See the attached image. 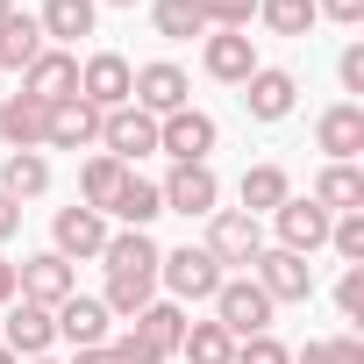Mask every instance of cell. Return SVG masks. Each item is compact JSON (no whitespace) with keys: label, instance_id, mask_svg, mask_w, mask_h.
Masks as SVG:
<instances>
[{"label":"cell","instance_id":"obj_1","mask_svg":"<svg viewBox=\"0 0 364 364\" xmlns=\"http://www.w3.org/2000/svg\"><path fill=\"white\" fill-rule=\"evenodd\" d=\"M229 272L208 257V243H186V250H164L157 257V286H171V300H215Z\"/></svg>","mask_w":364,"mask_h":364},{"label":"cell","instance_id":"obj_17","mask_svg":"<svg viewBox=\"0 0 364 364\" xmlns=\"http://www.w3.org/2000/svg\"><path fill=\"white\" fill-rule=\"evenodd\" d=\"M314 143L328 150V164H357V150H364V107H357V100H336V107L314 122Z\"/></svg>","mask_w":364,"mask_h":364},{"label":"cell","instance_id":"obj_20","mask_svg":"<svg viewBox=\"0 0 364 364\" xmlns=\"http://www.w3.org/2000/svg\"><path fill=\"white\" fill-rule=\"evenodd\" d=\"M43 129H50V107L43 100H29V93L0 100V136H8V150H43Z\"/></svg>","mask_w":364,"mask_h":364},{"label":"cell","instance_id":"obj_33","mask_svg":"<svg viewBox=\"0 0 364 364\" xmlns=\"http://www.w3.org/2000/svg\"><path fill=\"white\" fill-rule=\"evenodd\" d=\"M257 15H264V29L272 36H307L321 15H314V0H257Z\"/></svg>","mask_w":364,"mask_h":364},{"label":"cell","instance_id":"obj_47","mask_svg":"<svg viewBox=\"0 0 364 364\" xmlns=\"http://www.w3.org/2000/svg\"><path fill=\"white\" fill-rule=\"evenodd\" d=\"M107 8H136V0H107Z\"/></svg>","mask_w":364,"mask_h":364},{"label":"cell","instance_id":"obj_2","mask_svg":"<svg viewBox=\"0 0 364 364\" xmlns=\"http://www.w3.org/2000/svg\"><path fill=\"white\" fill-rule=\"evenodd\" d=\"M215 321L243 343V336H272V300L257 279H222L215 286Z\"/></svg>","mask_w":364,"mask_h":364},{"label":"cell","instance_id":"obj_44","mask_svg":"<svg viewBox=\"0 0 364 364\" xmlns=\"http://www.w3.org/2000/svg\"><path fill=\"white\" fill-rule=\"evenodd\" d=\"M72 364H114V357H107V343H100V350H79Z\"/></svg>","mask_w":364,"mask_h":364},{"label":"cell","instance_id":"obj_24","mask_svg":"<svg viewBox=\"0 0 364 364\" xmlns=\"http://www.w3.org/2000/svg\"><path fill=\"white\" fill-rule=\"evenodd\" d=\"M321 215H357L364 208V171L357 164H328L321 178H314V193H307Z\"/></svg>","mask_w":364,"mask_h":364},{"label":"cell","instance_id":"obj_30","mask_svg":"<svg viewBox=\"0 0 364 364\" xmlns=\"http://www.w3.org/2000/svg\"><path fill=\"white\" fill-rule=\"evenodd\" d=\"M150 300H157V279H150V272H107V300H100L107 314L136 321V314H143Z\"/></svg>","mask_w":364,"mask_h":364},{"label":"cell","instance_id":"obj_6","mask_svg":"<svg viewBox=\"0 0 364 364\" xmlns=\"http://www.w3.org/2000/svg\"><path fill=\"white\" fill-rule=\"evenodd\" d=\"M129 86H136V72H129V58H114V50H93V58L79 65V100H93L100 114L129 107Z\"/></svg>","mask_w":364,"mask_h":364},{"label":"cell","instance_id":"obj_14","mask_svg":"<svg viewBox=\"0 0 364 364\" xmlns=\"http://www.w3.org/2000/svg\"><path fill=\"white\" fill-rule=\"evenodd\" d=\"M50 321H58V336H65L72 350H100V343H107V321H114V314H107V307H100L93 293H72V300H58V307H50Z\"/></svg>","mask_w":364,"mask_h":364},{"label":"cell","instance_id":"obj_26","mask_svg":"<svg viewBox=\"0 0 364 364\" xmlns=\"http://www.w3.org/2000/svg\"><path fill=\"white\" fill-rule=\"evenodd\" d=\"M107 215H114L122 229H150V222L164 215V193L150 186V178H136V171H129V178H122V193L107 200Z\"/></svg>","mask_w":364,"mask_h":364},{"label":"cell","instance_id":"obj_11","mask_svg":"<svg viewBox=\"0 0 364 364\" xmlns=\"http://www.w3.org/2000/svg\"><path fill=\"white\" fill-rule=\"evenodd\" d=\"M293 93H300V79L279 72V65H257V72L243 79V107H250V122H286V114H293Z\"/></svg>","mask_w":364,"mask_h":364},{"label":"cell","instance_id":"obj_32","mask_svg":"<svg viewBox=\"0 0 364 364\" xmlns=\"http://www.w3.org/2000/svg\"><path fill=\"white\" fill-rule=\"evenodd\" d=\"M150 22H157V36H171V43H186V36H208V15H200V0H157V8H150Z\"/></svg>","mask_w":364,"mask_h":364},{"label":"cell","instance_id":"obj_28","mask_svg":"<svg viewBox=\"0 0 364 364\" xmlns=\"http://www.w3.org/2000/svg\"><path fill=\"white\" fill-rule=\"evenodd\" d=\"M236 193H243V215H279V208L293 200V186H286V171H279V164H250Z\"/></svg>","mask_w":364,"mask_h":364},{"label":"cell","instance_id":"obj_43","mask_svg":"<svg viewBox=\"0 0 364 364\" xmlns=\"http://www.w3.org/2000/svg\"><path fill=\"white\" fill-rule=\"evenodd\" d=\"M8 300H15V264L0 257V307H8Z\"/></svg>","mask_w":364,"mask_h":364},{"label":"cell","instance_id":"obj_42","mask_svg":"<svg viewBox=\"0 0 364 364\" xmlns=\"http://www.w3.org/2000/svg\"><path fill=\"white\" fill-rule=\"evenodd\" d=\"M15 229H22V200H8V193H0V243H8Z\"/></svg>","mask_w":364,"mask_h":364},{"label":"cell","instance_id":"obj_39","mask_svg":"<svg viewBox=\"0 0 364 364\" xmlns=\"http://www.w3.org/2000/svg\"><path fill=\"white\" fill-rule=\"evenodd\" d=\"M107 357H114V364H164V357H157L150 343H136V336H114V343H107Z\"/></svg>","mask_w":364,"mask_h":364},{"label":"cell","instance_id":"obj_40","mask_svg":"<svg viewBox=\"0 0 364 364\" xmlns=\"http://www.w3.org/2000/svg\"><path fill=\"white\" fill-rule=\"evenodd\" d=\"M336 72H343V93H364V43H350L336 58Z\"/></svg>","mask_w":364,"mask_h":364},{"label":"cell","instance_id":"obj_23","mask_svg":"<svg viewBox=\"0 0 364 364\" xmlns=\"http://www.w3.org/2000/svg\"><path fill=\"white\" fill-rule=\"evenodd\" d=\"M93 15H100V0H43L36 29H43V43H79V36H93Z\"/></svg>","mask_w":364,"mask_h":364},{"label":"cell","instance_id":"obj_29","mask_svg":"<svg viewBox=\"0 0 364 364\" xmlns=\"http://www.w3.org/2000/svg\"><path fill=\"white\" fill-rule=\"evenodd\" d=\"M178 357H186V364H229V357H236V336H229L222 321H186Z\"/></svg>","mask_w":364,"mask_h":364},{"label":"cell","instance_id":"obj_45","mask_svg":"<svg viewBox=\"0 0 364 364\" xmlns=\"http://www.w3.org/2000/svg\"><path fill=\"white\" fill-rule=\"evenodd\" d=\"M0 364H22V357H15V350H8V343H0Z\"/></svg>","mask_w":364,"mask_h":364},{"label":"cell","instance_id":"obj_21","mask_svg":"<svg viewBox=\"0 0 364 364\" xmlns=\"http://www.w3.org/2000/svg\"><path fill=\"white\" fill-rule=\"evenodd\" d=\"M50 43H43V29H36V15H22V8H8V22H0V72H29L36 58H43Z\"/></svg>","mask_w":364,"mask_h":364},{"label":"cell","instance_id":"obj_48","mask_svg":"<svg viewBox=\"0 0 364 364\" xmlns=\"http://www.w3.org/2000/svg\"><path fill=\"white\" fill-rule=\"evenodd\" d=\"M22 364H50V357H22Z\"/></svg>","mask_w":364,"mask_h":364},{"label":"cell","instance_id":"obj_16","mask_svg":"<svg viewBox=\"0 0 364 364\" xmlns=\"http://www.w3.org/2000/svg\"><path fill=\"white\" fill-rule=\"evenodd\" d=\"M22 93H29V100H43V107L72 100V93H79V58H72V50H43V58L22 72Z\"/></svg>","mask_w":364,"mask_h":364},{"label":"cell","instance_id":"obj_35","mask_svg":"<svg viewBox=\"0 0 364 364\" xmlns=\"http://www.w3.org/2000/svg\"><path fill=\"white\" fill-rule=\"evenodd\" d=\"M293 364H364V343H357V336H336V343H307Z\"/></svg>","mask_w":364,"mask_h":364},{"label":"cell","instance_id":"obj_10","mask_svg":"<svg viewBox=\"0 0 364 364\" xmlns=\"http://www.w3.org/2000/svg\"><path fill=\"white\" fill-rule=\"evenodd\" d=\"M157 193H164V215H193V222H208L215 200H222V186H215V171H208V164H178Z\"/></svg>","mask_w":364,"mask_h":364},{"label":"cell","instance_id":"obj_37","mask_svg":"<svg viewBox=\"0 0 364 364\" xmlns=\"http://www.w3.org/2000/svg\"><path fill=\"white\" fill-rule=\"evenodd\" d=\"M200 15H208V29H250L257 0H200Z\"/></svg>","mask_w":364,"mask_h":364},{"label":"cell","instance_id":"obj_5","mask_svg":"<svg viewBox=\"0 0 364 364\" xmlns=\"http://www.w3.org/2000/svg\"><path fill=\"white\" fill-rule=\"evenodd\" d=\"M72 293H79V272H72L58 250H43V257H22V264H15V300L58 307V300H72Z\"/></svg>","mask_w":364,"mask_h":364},{"label":"cell","instance_id":"obj_22","mask_svg":"<svg viewBox=\"0 0 364 364\" xmlns=\"http://www.w3.org/2000/svg\"><path fill=\"white\" fill-rule=\"evenodd\" d=\"M136 343H150L157 357H178V336H186V307L178 300H150L143 314H136V328H129Z\"/></svg>","mask_w":364,"mask_h":364},{"label":"cell","instance_id":"obj_25","mask_svg":"<svg viewBox=\"0 0 364 364\" xmlns=\"http://www.w3.org/2000/svg\"><path fill=\"white\" fill-rule=\"evenodd\" d=\"M157 243H150V229H107V250H100V264L107 272H150L157 279Z\"/></svg>","mask_w":364,"mask_h":364},{"label":"cell","instance_id":"obj_27","mask_svg":"<svg viewBox=\"0 0 364 364\" xmlns=\"http://www.w3.org/2000/svg\"><path fill=\"white\" fill-rule=\"evenodd\" d=\"M50 186V157L43 150H8V164H0V193L8 200H36Z\"/></svg>","mask_w":364,"mask_h":364},{"label":"cell","instance_id":"obj_13","mask_svg":"<svg viewBox=\"0 0 364 364\" xmlns=\"http://www.w3.org/2000/svg\"><path fill=\"white\" fill-rule=\"evenodd\" d=\"M50 236H58V257H65V264L100 257V250H107V215H93V208H58Z\"/></svg>","mask_w":364,"mask_h":364},{"label":"cell","instance_id":"obj_3","mask_svg":"<svg viewBox=\"0 0 364 364\" xmlns=\"http://www.w3.org/2000/svg\"><path fill=\"white\" fill-rule=\"evenodd\" d=\"M257 250H264V229H257V215H243V208H215L208 215V257L229 272V264H257Z\"/></svg>","mask_w":364,"mask_h":364},{"label":"cell","instance_id":"obj_46","mask_svg":"<svg viewBox=\"0 0 364 364\" xmlns=\"http://www.w3.org/2000/svg\"><path fill=\"white\" fill-rule=\"evenodd\" d=\"M8 8H15V0H0V22H8Z\"/></svg>","mask_w":364,"mask_h":364},{"label":"cell","instance_id":"obj_41","mask_svg":"<svg viewBox=\"0 0 364 364\" xmlns=\"http://www.w3.org/2000/svg\"><path fill=\"white\" fill-rule=\"evenodd\" d=\"M314 15H328V22H364V0H314Z\"/></svg>","mask_w":364,"mask_h":364},{"label":"cell","instance_id":"obj_19","mask_svg":"<svg viewBox=\"0 0 364 364\" xmlns=\"http://www.w3.org/2000/svg\"><path fill=\"white\" fill-rule=\"evenodd\" d=\"M50 343H58L50 307H36V300H8V350H15V357H43Z\"/></svg>","mask_w":364,"mask_h":364},{"label":"cell","instance_id":"obj_4","mask_svg":"<svg viewBox=\"0 0 364 364\" xmlns=\"http://www.w3.org/2000/svg\"><path fill=\"white\" fill-rule=\"evenodd\" d=\"M250 279L264 286V300H272V307H300V300H314V264H307V257H293V250H257Z\"/></svg>","mask_w":364,"mask_h":364},{"label":"cell","instance_id":"obj_12","mask_svg":"<svg viewBox=\"0 0 364 364\" xmlns=\"http://www.w3.org/2000/svg\"><path fill=\"white\" fill-rule=\"evenodd\" d=\"M100 143V107L93 100H58L50 107V129H43V150H93Z\"/></svg>","mask_w":364,"mask_h":364},{"label":"cell","instance_id":"obj_31","mask_svg":"<svg viewBox=\"0 0 364 364\" xmlns=\"http://www.w3.org/2000/svg\"><path fill=\"white\" fill-rule=\"evenodd\" d=\"M122 178H129V164H114L107 150H100V157H86V171H79V193H86V200H79V208L107 215V200L122 193Z\"/></svg>","mask_w":364,"mask_h":364},{"label":"cell","instance_id":"obj_34","mask_svg":"<svg viewBox=\"0 0 364 364\" xmlns=\"http://www.w3.org/2000/svg\"><path fill=\"white\" fill-rule=\"evenodd\" d=\"M328 243H336V257L364 264V208H357V215H336V222H328Z\"/></svg>","mask_w":364,"mask_h":364},{"label":"cell","instance_id":"obj_36","mask_svg":"<svg viewBox=\"0 0 364 364\" xmlns=\"http://www.w3.org/2000/svg\"><path fill=\"white\" fill-rule=\"evenodd\" d=\"M229 364H293V350H286V343H279V336H243V343H236V357H229Z\"/></svg>","mask_w":364,"mask_h":364},{"label":"cell","instance_id":"obj_8","mask_svg":"<svg viewBox=\"0 0 364 364\" xmlns=\"http://www.w3.org/2000/svg\"><path fill=\"white\" fill-rule=\"evenodd\" d=\"M129 100L143 107V114H178V107H193V79L178 72V65H143L136 72V86H129Z\"/></svg>","mask_w":364,"mask_h":364},{"label":"cell","instance_id":"obj_15","mask_svg":"<svg viewBox=\"0 0 364 364\" xmlns=\"http://www.w3.org/2000/svg\"><path fill=\"white\" fill-rule=\"evenodd\" d=\"M200 65H208V79H222V86H243V79L257 72L250 29H215V36H208V50H200Z\"/></svg>","mask_w":364,"mask_h":364},{"label":"cell","instance_id":"obj_7","mask_svg":"<svg viewBox=\"0 0 364 364\" xmlns=\"http://www.w3.org/2000/svg\"><path fill=\"white\" fill-rule=\"evenodd\" d=\"M100 143H107V157H114V164H136V157H150V150H157V114H143V107L129 100V107L100 114Z\"/></svg>","mask_w":364,"mask_h":364},{"label":"cell","instance_id":"obj_9","mask_svg":"<svg viewBox=\"0 0 364 364\" xmlns=\"http://www.w3.org/2000/svg\"><path fill=\"white\" fill-rule=\"evenodd\" d=\"M157 150H171L178 164H208V150H215V114H200V107L164 114V122H157Z\"/></svg>","mask_w":364,"mask_h":364},{"label":"cell","instance_id":"obj_18","mask_svg":"<svg viewBox=\"0 0 364 364\" xmlns=\"http://www.w3.org/2000/svg\"><path fill=\"white\" fill-rule=\"evenodd\" d=\"M272 222H279V250L307 257V250H321V243H328V222H336V215H321L314 200H286Z\"/></svg>","mask_w":364,"mask_h":364},{"label":"cell","instance_id":"obj_38","mask_svg":"<svg viewBox=\"0 0 364 364\" xmlns=\"http://www.w3.org/2000/svg\"><path fill=\"white\" fill-rule=\"evenodd\" d=\"M336 307H343V321H364V264H343V279H336Z\"/></svg>","mask_w":364,"mask_h":364}]
</instances>
